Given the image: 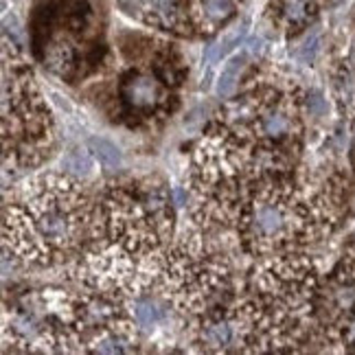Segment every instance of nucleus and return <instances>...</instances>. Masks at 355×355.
<instances>
[{"mask_svg":"<svg viewBox=\"0 0 355 355\" xmlns=\"http://www.w3.org/2000/svg\"><path fill=\"white\" fill-rule=\"evenodd\" d=\"M198 343L204 351L211 353H228L243 351V324L239 318V309L217 311L213 316L196 322Z\"/></svg>","mask_w":355,"mask_h":355,"instance_id":"obj_8","label":"nucleus"},{"mask_svg":"<svg viewBox=\"0 0 355 355\" xmlns=\"http://www.w3.org/2000/svg\"><path fill=\"white\" fill-rule=\"evenodd\" d=\"M327 213L294 182L292 171L266 173L243 184L230 215L239 248L254 261L305 252Z\"/></svg>","mask_w":355,"mask_h":355,"instance_id":"obj_3","label":"nucleus"},{"mask_svg":"<svg viewBox=\"0 0 355 355\" xmlns=\"http://www.w3.org/2000/svg\"><path fill=\"white\" fill-rule=\"evenodd\" d=\"M88 152L103 169H119L123 162L121 149L112 141L101 139V136H94V139L88 141Z\"/></svg>","mask_w":355,"mask_h":355,"instance_id":"obj_11","label":"nucleus"},{"mask_svg":"<svg viewBox=\"0 0 355 355\" xmlns=\"http://www.w3.org/2000/svg\"><path fill=\"white\" fill-rule=\"evenodd\" d=\"M55 147V125L18 49L3 42V165L31 169Z\"/></svg>","mask_w":355,"mask_h":355,"instance_id":"obj_6","label":"nucleus"},{"mask_svg":"<svg viewBox=\"0 0 355 355\" xmlns=\"http://www.w3.org/2000/svg\"><path fill=\"white\" fill-rule=\"evenodd\" d=\"M171 239L173 209L165 189L152 180H128L103 193L88 248L160 279Z\"/></svg>","mask_w":355,"mask_h":355,"instance_id":"obj_4","label":"nucleus"},{"mask_svg":"<svg viewBox=\"0 0 355 355\" xmlns=\"http://www.w3.org/2000/svg\"><path fill=\"white\" fill-rule=\"evenodd\" d=\"M119 101L123 116L136 123H149L171 112L173 92L160 71L136 66L121 77Z\"/></svg>","mask_w":355,"mask_h":355,"instance_id":"obj_7","label":"nucleus"},{"mask_svg":"<svg viewBox=\"0 0 355 355\" xmlns=\"http://www.w3.org/2000/svg\"><path fill=\"white\" fill-rule=\"evenodd\" d=\"M245 66H248V53H245V51L237 53V55H233L224 64L220 77H217V86H215V92L220 94L222 99H228L230 94L237 92L239 75H241V71Z\"/></svg>","mask_w":355,"mask_h":355,"instance_id":"obj_10","label":"nucleus"},{"mask_svg":"<svg viewBox=\"0 0 355 355\" xmlns=\"http://www.w3.org/2000/svg\"><path fill=\"white\" fill-rule=\"evenodd\" d=\"M316 0H272L270 16L277 26L285 31H296L313 18Z\"/></svg>","mask_w":355,"mask_h":355,"instance_id":"obj_9","label":"nucleus"},{"mask_svg":"<svg viewBox=\"0 0 355 355\" xmlns=\"http://www.w3.org/2000/svg\"><path fill=\"white\" fill-rule=\"evenodd\" d=\"M307 107L311 112H322L324 110V101L320 94H311V97L307 99Z\"/></svg>","mask_w":355,"mask_h":355,"instance_id":"obj_12","label":"nucleus"},{"mask_svg":"<svg viewBox=\"0 0 355 355\" xmlns=\"http://www.w3.org/2000/svg\"><path fill=\"white\" fill-rule=\"evenodd\" d=\"M215 230L191 220L175 237L162 261L156 292L171 307L200 322L217 311L237 307V283L230 259Z\"/></svg>","mask_w":355,"mask_h":355,"instance_id":"obj_5","label":"nucleus"},{"mask_svg":"<svg viewBox=\"0 0 355 355\" xmlns=\"http://www.w3.org/2000/svg\"><path fill=\"white\" fill-rule=\"evenodd\" d=\"M97 209L71 175L26 178L5 191L3 248L22 266L55 268L79 261L94 235Z\"/></svg>","mask_w":355,"mask_h":355,"instance_id":"obj_1","label":"nucleus"},{"mask_svg":"<svg viewBox=\"0 0 355 355\" xmlns=\"http://www.w3.org/2000/svg\"><path fill=\"white\" fill-rule=\"evenodd\" d=\"M318 272L305 252L254 261L239 288L243 351L296 353L316 338Z\"/></svg>","mask_w":355,"mask_h":355,"instance_id":"obj_2","label":"nucleus"}]
</instances>
